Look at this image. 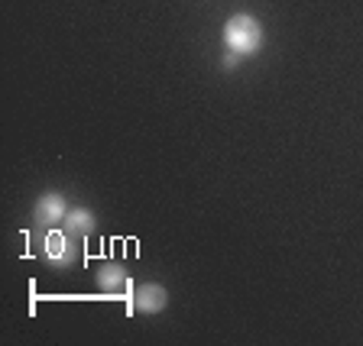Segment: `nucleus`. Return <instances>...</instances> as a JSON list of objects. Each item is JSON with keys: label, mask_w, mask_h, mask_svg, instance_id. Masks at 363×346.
I'll list each match as a JSON object with an SVG mask.
<instances>
[{"label": "nucleus", "mask_w": 363, "mask_h": 346, "mask_svg": "<svg viewBox=\"0 0 363 346\" xmlns=\"http://www.w3.org/2000/svg\"><path fill=\"white\" fill-rule=\"evenodd\" d=\"M59 226L65 230V233L75 236V240H88V236L98 230V217H94L91 207H68L65 220H62Z\"/></svg>", "instance_id": "6"}, {"label": "nucleus", "mask_w": 363, "mask_h": 346, "mask_svg": "<svg viewBox=\"0 0 363 346\" xmlns=\"http://www.w3.org/2000/svg\"><path fill=\"white\" fill-rule=\"evenodd\" d=\"M43 249H45V263L52 265V269H72L82 259V240L65 233L62 226H52L43 236Z\"/></svg>", "instance_id": "2"}, {"label": "nucleus", "mask_w": 363, "mask_h": 346, "mask_svg": "<svg viewBox=\"0 0 363 346\" xmlns=\"http://www.w3.org/2000/svg\"><path fill=\"white\" fill-rule=\"evenodd\" d=\"M169 308V288L159 282H143L130 292V311L136 314H162Z\"/></svg>", "instance_id": "3"}, {"label": "nucleus", "mask_w": 363, "mask_h": 346, "mask_svg": "<svg viewBox=\"0 0 363 346\" xmlns=\"http://www.w3.org/2000/svg\"><path fill=\"white\" fill-rule=\"evenodd\" d=\"M65 214H68V201L59 191H45V195H39L36 204H33V220H36L39 226H45V230L59 226L62 220H65Z\"/></svg>", "instance_id": "4"}, {"label": "nucleus", "mask_w": 363, "mask_h": 346, "mask_svg": "<svg viewBox=\"0 0 363 346\" xmlns=\"http://www.w3.org/2000/svg\"><path fill=\"white\" fill-rule=\"evenodd\" d=\"M240 59H243V55H237V52H227L224 59H220V65H224V68H237V65H240Z\"/></svg>", "instance_id": "7"}, {"label": "nucleus", "mask_w": 363, "mask_h": 346, "mask_svg": "<svg viewBox=\"0 0 363 346\" xmlns=\"http://www.w3.org/2000/svg\"><path fill=\"white\" fill-rule=\"evenodd\" d=\"M263 39H266V33L257 16L234 13L224 23V45L230 52L243 55V59H247V55H257L259 49H263Z\"/></svg>", "instance_id": "1"}, {"label": "nucleus", "mask_w": 363, "mask_h": 346, "mask_svg": "<svg viewBox=\"0 0 363 346\" xmlns=\"http://www.w3.org/2000/svg\"><path fill=\"white\" fill-rule=\"evenodd\" d=\"M94 282H98V288L104 294H111V298H121V294L133 292V288H130V272L123 269L121 263H104L98 269V275H94Z\"/></svg>", "instance_id": "5"}]
</instances>
